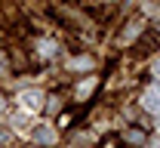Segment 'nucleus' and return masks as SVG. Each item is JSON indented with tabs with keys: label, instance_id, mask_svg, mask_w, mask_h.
Returning <instances> with one entry per match:
<instances>
[{
	"label": "nucleus",
	"instance_id": "obj_3",
	"mask_svg": "<svg viewBox=\"0 0 160 148\" xmlns=\"http://www.w3.org/2000/svg\"><path fill=\"white\" fill-rule=\"evenodd\" d=\"M145 108L160 111V93H148V96H145Z\"/></svg>",
	"mask_w": 160,
	"mask_h": 148
},
{
	"label": "nucleus",
	"instance_id": "obj_4",
	"mask_svg": "<svg viewBox=\"0 0 160 148\" xmlns=\"http://www.w3.org/2000/svg\"><path fill=\"white\" fill-rule=\"evenodd\" d=\"M142 139H145V136H142L139 130H129V142H142Z\"/></svg>",
	"mask_w": 160,
	"mask_h": 148
},
{
	"label": "nucleus",
	"instance_id": "obj_2",
	"mask_svg": "<svg viewBox=\"0 0 160 148\" xmlns=\"http://www.w3.org/2000/svg\"><path fill=\"white\" fill-rule=\"evenodd\" d=\"M40 99H43V96H40L37 89H34V93H25V96H22V105L31 108V111H37V108H40Z\"/></svg>",
	"mask_w": 160,
	"mask_h": 148
},
{
	"label": "nucleus",
	"instance_id": "obj_1",
	"mask_svg": "<svg viewBox=\"0 0 160 148\" xmlns=\"http://www.w3.org/2000/svg\"><path fill=\"white\" fill-rule=\"evenodd\" d=\"M31 139L40 142V145H49V142H56V133H52L49 127H37L34 133H31Z\"/></svg>",
	"mask_w": 160,
	"mask_h": 148
},
{
	"label": "nucleus",
	"instance_id": "obj_5",
	"mask_svg": "<svg viewBox=\"0 0 160 148\" xmlns=\"http://www.w3.org/2000/svg\"><path fill=\"white\" fill-rule=\"evenodd\" d=\"M3 108H6V99H0V111H3Z\"/></svg>",
	"mask_w": 160,
	"mask_h": 148
}]
</instances>
